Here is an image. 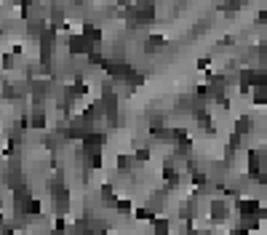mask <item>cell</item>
<instances>
[{"label": "cell", "mask_w": 267, "mask_h": 235, "mask_svg": "<svg viewBox=\"0 0 267 235\" xmlns=\"http://www.w3.org/2000/svg\"><path fill=\"white\" fill-rule=\"evenodd\" d=\"M235 211H238V216H267V211L259 206V200L254 198H240L238 203H235Z\"/></svg>", "instance_id": "6da1fadb"}, {"label": "cell", "mask_w": 267, "mask_h": 235, "mask_svg": "<svg viewBox=\"0 0 267 235\" xmlns=\"http://www.w3.org/2000/svg\"><path fill=\"white\" fill-rule=\"evenodd\" d=\"M134 22H136L139 27L152 24V22H155V6H152V0H147V3H136V16H134Z\"/></svg>", "instance_id": "7a4b0ae2"}, {"label": "cell", "mask_w": 267, "mask_h": 235, "mask_svg": "<svg viewBox=\"0 0 267 235\" xmlns=\"http://www.w3.org/2000/svg\"><path fill=\"white\" fill-rule=\"evenodd\" d=\"M104 142H107V134H104V131H102V134H99V131H88V134L80 139L83 150H102Z\"/></svg>", "instance_id": "3957f363"}, {"label": "cell", "mask_w": 267, "mask_h": 235, "mask_svg": "<svg viewBox=\"0 0 267 235\" xmlns=\"http://www.w3.org/2000/svg\"><path fill=\"white\" fill-rule=\"evenodd\" d=\"M208 216L214 219V222H224V219L230 216V203L227 200H211L208 203Z\"/></svg>", "instance_id": "277c9868"}, {"label": "cell", "mask_w": 267, "mask_h": 235, "mask_svg": "<svg viewBox=\"0 0 267 235\" xmlns=\"http://www.w3.org/2000/svg\"><path fill=\"white\" fill-rule=\"evenodd\" d=\"M179 216L184 219V222H195V216H198V200H182V206H179Z\"/></svg>", "instance_id": "5b68a950"}, {"label": "cell", "mask_w": 267, "mask_h": 235, "mask_svg": "<svg viewBox=\"0 0 267 235\" xmlns=\"http://www.w3.org/2000/svg\"><path fill=\"white\" fill-rule=\"evenodd\" d=\"M232 131H238L240 136H248L251 131H254V120H251L248 115H240V118H235V128Z\"/></svg>", "instance_id": "8992f818"}, {"label": "cell", "mask_w": 267, "mask_h": 235, "mask_svg": "<svg viewBox=\"0 0 267 235\" xmlns=\"http://www.w3.org/2000/svg\"><path fill=\"white\" fill-rule=\"evenodd\" d=\"M163 179H166L168 187H176L179 182H182V174H179L174 166H163Z\"/></svg>", "instance_id": "52a82bcc"}, {"label": "cell", "mask_w": 267, "mask_h": 235, "mask_svg": "<svg viewBox=\"0 0 267 235\" xmlns=\"http://www.w3.org/2000/svg\"><path fill=\"white\" fill-rule=\"evenodd\" d=\"M83 35L88 38L91 43H99V40H102V30H99L96 24H83Z\"/></svg>", "instance_id": "ba28073f"}, {"label": "cell", "mask_w": 267, "mask_h": 235, "mask_svg": "<svg viewBox=\"0 0 267 235\" xmlns=\"http://www.w3.org/2000/svg\"><path fill=\"white\" fill-rule=\"evenodd\" d=\"M134 166H136L134 155H118V171H131Z\"/></svg>", "instance_id": "9c48e42d"}, {"label": "cell", "mask_w": 267, "mask_h": 235, "mask_svg": "<svg viewBox=\"0 0 267 235\" xmlns=\"http://www.w3.org/2000/svg\"><path fill=\"white\" fill-rule=\"evenodd\" d=\"M243 6H246L243 0H224V6H222V8H224L227 16H235V14H238V11L243 8Z\"/></svg>", "instance_id": "30bf717a"}, {"label": "cell", "mask_w": 267, "mask_h": 235, "mask_svg": "<svg viewBox=\"0 0 267 235\" xmlns=\"http://www.w3.org/2000/svg\"><path fill=\"white\" fill-rule=\"evenodd\" d=\"M136 219H142V222H155V208L152 206H144V208H136Z\"/></svg>", "instance_id": "8fae6325"}, {"label": "cell", "mask_w": 267, "mask_h": 235, "mask_svg": "<svg viewBox=\"0 0 267 235\" xmlns=\"http://www.w3.org/2000/svg\"><path fill=\"white\" fill-rule=\"evenodd\" d=\"M150 147H139V150L136 152H134V158H136V166H142V163H147V160H150Z\"/></svg>", "instance_id": "7c38bea8"}, {"label": "cell", "mask_w": 267, "mask_h": 235, "mask_svg": "<svg viewBox=\"0 0 267 235\" xmlns=\"http://www.w3.org/2000/svg\"><path fill=\"white\" fill-rule=\"evenodd\" d=\"M254 91V96H251V102H254V104H267V88H251Z\"/></svg>", "instance_id": "4fadbf2b"}, {"label": "cell", "mask_w": 267, "mask_h": 235, "mask_svg": "<svg viewBox=\"0 0 267 235\" xmlns=\"http://www.w3.org/2000/svg\"><path fill=\"white\" fill-rule=\"evenodd\" d=\"M192 184L195 187H206V182H208V174H206V171H192Z\"/></svg>", "instance_id": "5bb4252c"}, {"label": "cell", "mask_w": 267, "mask_h": 235, "mask_svg": "<svg viewBox=\"0 0 267 235\" xmlns=\"http://www.w3.org/2000/svg\"><path fill=\"white\" fill-rule=\"evenodd\" d=\"M115 211L118 214H131V203L128 200H115Z\"/></svg>", "instance_id": "9a60e30c"}, {"label": "cell", "mask_w": 267, "mask_h": 235, "mask_svg": "<svg viewBox=\"0 0 267 235\" xmlns=\"http://www.w3.org/2000/svg\"><path fill=\"white\" fill-rule=\"evenodd\" d=\"M147 46H152V48L155 46H166V38L163 35H147Z\"/></svg>", "instance_id": "2e32d148"}, {"label": "cell", "mask_w": 267, "mask_h": 235, "mask_svg": "<svg viewBox=\"0 0 267 235\" xmlns=\"http://www.w3.org/2000/svg\"><path fill=\"white\" fill-rule=\"evenodd\" d=\"M256 24H262V27L267 30V11H262V14L256 16Z\"/></svg>", "instance_id": "e0dca14e"}, {"label": "cell", "mask_w": 267, "mask_h": 235, "mask_svg": "<svg viewBox=\"0 0 267 235\" xmlns=\"http://www.w3.org/2000/svg\"><path fill=\"white\" fill-rule=\"evenodd\" d=\"M72 3H83V0H72Z\"/></svg>", "instance_id": "ac0fdd59"}, {"label": "cell", "mask_w": 267, "mask_h": 235, "mask_svg": "<svg viewBox=\"0 0 267 235\" xmlns=\"http://www.w3.org/2000/svg\"><path fill=\"white\" fill-rule=\"evenodd\" d=\"M224 235H232V232H224Z\"/></svg>", "instance_id": "d6986e66"}]
</instances>
